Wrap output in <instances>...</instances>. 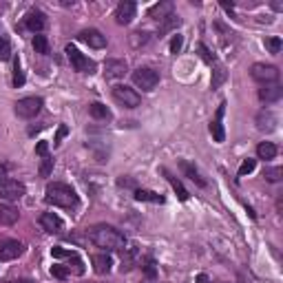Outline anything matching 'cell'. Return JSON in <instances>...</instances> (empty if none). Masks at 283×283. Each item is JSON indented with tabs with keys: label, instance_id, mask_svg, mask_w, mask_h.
<instances>
[{
	"label": "cell",
	"instance_id": "cell-1",
	"mask_svg": "<svg viewBox=\"0 0 283 283\" xmlns=\"http://www.w3.org/2000/svg\"><path fill=\"white\" fill-rule=\"evenodd\" d=\"M91 241L96 243L98 248H104V250H124L126 248V235L113 226L107 224H100L93 226L91 232H88Z\"/></svg>",
	"mask_w": 283,
	"mask_h": 283
},
{
	"label": "cell",
	"instance_id": "cell-2",
	"mask_svg": "<svg viewBox=\"0 0 283 283\" xmlns=\"http://www.w3.org/2000/svg\"><path fill=\"white\" fill-rule=\"evenodd\" d=\"M47 199L49 204L60 208H75L77 206V195L75 191L69 184H62V181H53V184L47 186Z\"/></svg>",
	"mask_w": 283,
	"mask_h": 283
},
{
	"label": "cell",
	"instance_id": "cell-3",
	"mask_svg": "<svg viewBox=\"0 0 283 283\" xmlns=\"http://www.w3.org/2000/svg\"><path fill=\"white\" fill-rule=\"evenodd\" d=\"M66 58H69V62L71 66L77 71V73H88V75H93L96 73V69H98V64L93 62V60H88L84 53H80L77 49L73 47V44H66Z\"/></svg>",
	"mask_w": 283,
	"mask_h": 283
},
{
	"label": "cell",
	"instance_id": "cell-4",
	"mask_svg": "<svg viewBox=\"0 0 283 283\" xmlns=\"http://www.w3.org/2000/svg\"><path fill=\"white\" fill-rule=\"evenodd\" d=\"M133 84L142 91H153L155 86L159 84V73L155 69H148V66H140V69L133 71Z\"/></svg>",
	"mask_w": 283,
	"mask_h": 283
},
{
	"label": "cell",
	"instance_id": "cell-5",
	"mask_svg": "<svg viewBox=\"0 0 283 283\" xmlns=\"http://www.w3.org/2000/svg\"><path fill=\"white\" fill-rule=\"evenodd\" d=\"M113 100L118 104H122L124 109H135L142 104V96L135 91V88L126 86V84H118L113 86Z\"/></svg>",
	"mask_w": 283,
	"mask_h": 283
},
{
	"label": "cell",
	"instance_id": "cell-6",
	"mask_svg": "<svg viewBox=\"0 0 283 283\" xmlns=\"http://www.w3.org/2000/svg\"><path fill=\"white\" fill-rule=\"evenodd\" d=\"M25 193H27V188L18 179H9V177H7V179L0 181V199H5L7 204L22 199V197H25Z\"/></svg>",
	"mask_w": 283,
	"mask_h": 283
},
{
	"label": "cell",
	"instance_id": "cell-7",
	"mask_svg": "<svg viewBox=\"0 0 283 283\" xmlns=\"http://www.w3.org/2000/svg\"><path fill=\"white\" fill-rule=\"evenodd\" d=\"M250 75L252 80L261 82V84H274L279 80V69L274 64H265V62H257L250 66Z\"/></svg>",
	"mask_w": 283,
	"mask_h": 283
},
{
	"label": "cell",
	"instance_id": "cell-8",
	"mask_svg": "<svg viewBox=\"0 0 283 283\" xmlns=\"http://www.w3.org/2000/svg\"><path fill=\"white\" fill-rule=\"evenodd\" d=\"M14 109H16V115H18V118L31 120V118H36V115L40 113L42 100L40 98H22V100H18V102L14 104Z\"/></svg>",
	"mask_w": 283,
	"mask_h": 283
},
{
	"label": "cell",
	"instance_id": "cell-9",
	"mask_svg": "<svg viewBox=\"0 0 283 283\" xmlns=\"http://www.w3.org/2000/svg\"><path fill=\"white\" fill-rule=\"evenodd\" d=\"M135 11H137V5L133 0H122L118 7H115V20H118V25H131L133 18H135Z\"/></svg>",
	"mask_w": 283,
	"mask_h": 283
},
{
	"label": "cell",
	"instance_id": "cell-10",
	"mask_svg": "<svg viewBox=\"0 0 283 283\" xmlns=\"http://www.w3.org/2000/svg\"><path fill=\"white\" fill-rule=\"evenodd\" d=\"M25 246L16 239H3L0 241V261H11V259L20 257Z\"/></svg>",
	"mask_w": 283,
	"mask_h": 283
},
{
	"label": "cell",
	"instance_id": "cell-11",
	"mask_svg": "<svg viewBox=\"0 0 283 283\" xmlns=\"http://www.w3.org/2000/svg\"><path fill=\"white\" fill-rule=\"evenodd\" d=\"M126 71H129L126 60H107V62H104V77H107V80H118V77H124Z\"/></svg>",
	"mask_w": 283,
	"mask_h": 283
},
{
	"label": "cell",
	"instance_id": "cell-12",
	"mask_svg": "<svg viewBox=\"0 0 283 283\" xmlns=\"http://www.w3.org/2000/svg\"><path fill=\"white\" fill-rule=\"evenodd\" d=\"M224 113H226V102H221L219 107H217V113H215L213 122H210V133H213V140L219 142V144L226 140V131H224V124H221Z\"/></svg>",
	"mask_w": 283,
	"mask_h": 283
},
{
	"label": "cell",
	"instance_id": "cell-13",
	"mask_svg": "<svg viewBox=\"0 0 283 283\" xmlns=\"http://www.w3.org/2000/svg\"><path fill=\"white\" fill-rule=\"evenodd\" d=\"M80 38L82 42H86L88 47H93V49H104L107 47V36H104L102 31H98V29H84V31H80Z\"/></svg>",
	"mask_w": 283,
	"mask_h": 283
},
{
	"label": "cell",
	"instance_id": "cell-14",
	"mask_svg": "<svg viewBox=\"0 0 283 283\" xmlns=\"http://www.w3.org/2000/svg\"><path fill=\"white\" fill-rule=\"evenodd\" d=\"M276 115L272 113L270 109H263V111H259V115H257V129L259 131H263V133H272L276 129Z\"/></svg>",
	"mask_w": 283,
	"mask_h": 283
},
{
	"label": "cell",
	"instance_id": "cell-15",
	"mask_svg": "<svg viewBox=\"0 0 283 283\" xmlns=\"http://www.w3.org/2000/svg\"><path fill=\"white\" fill-rule=\"evenodd\" d=\"M40 226L49 232V235H58V232L64 228V221L60 219L55 213H44L40 217Z\"/></svg>",
	"mask_w": 283,
	"mask_h": 283
},
{
	"label": "cell",
	"instance_id": "cell-16",
	"mask_svg": "<svg viewBox=\"0 0 283 283\" xmlns=\"http://www.w3.org/2000/svg\"><path fill=\"white\" fill-rule=\"evenodd\" d=\"M283 96V86L281 84H263V88H259V100L265 104H270V102H279Z\"/></svg>",
	"mask_w": 283,
	"mask_h": 283
},
{
	"label": "cell",
	"instance_id": "cell-17",
	"mask_svg": "<svg viewBox=\"0 0 283 283\" xmlns=\"http://www.w3.org/2000/svg\"><path fill=\"white\" fill-rule=\"evenodd\" d=\"M179 170H181V173H184L191 181H195L199 188H206V179H204L202 173H199V170L195 168V164H191L188 159H179Z\"/></svg>",
	"mask_w": 283,
	"mask_h": 283
},
{
	"label": "cell",
	"instance_id": "cell-18",
	"mask_svg": "<svg viewBox=\"0 0 283 283\" xmlns=\"http://www.w3.org/2000/svg\"><path fill=\"white\" fill-rule=\"evenodd\" d=\"M173 11H175V5L170 3V0H162V3L153 5V7L148 9V16H151L153 20H159V22H162L164 18H168Z\"/></svg>",
	"mask_w": 283,
	"mask_h": 283
},
{
	"label": "cell",
	"instance_id": "cell-19",
	"mask_svg": "<svg viewBox=\"0 0 283 283\" xmlns=\"http://www.w3.org/2000/svg\"><path fill=\"white\" fill-rule=\"evenodd\" d=\"M25 27L33 33H40L44 27H47V20H44V14L42 11H29L25 18Z\"/></svg>",
	"mask_w": 283,
	"mask_h": 283
},
{
	"label": "cell",
	"instance_id": "cell-20",
	"mask_svg": "<svg viewBox=\"0 0 283 283\" xmlns=\"http://www.w3.org/2000/svg\"><path fill=\"white\" fill-rule=\"evenodd\" d=\"M20 213L11 204H0V226H14L18 221Z\"/></svg>",
	"mask_w": 283,
	"mask_h": 283
},
{
	"label": "cell",
	"instance_id": "cell-21",
	"mask_svg": "<svg viewBox=\"0 0 283 283\" xmlns=\"http://www.w3.org/2000/svg\"><path fill=\"white\" fill-rule=\"evenodd\" d=\"M93 268H96L98 274H109L111 268H113V259H111L107 252H100L93 257Z\"/></svg>",
	"mask_w": 283,
	"mask_h": 283
},
{
	"label": "cell",
	"instance_id": "cell-22",
	"mask_svg": "<svg viewBox=\"0 0 283 283\" xmlns=\"http://www.w3.org/2000/svg\"><path fill=\"white\" fill-rule=\"evenodd\" d=\"M88 115H91V118H96V120H102V122L113 120V113H111V109H109V107H104L102 102H93V104H88Z\"/></svg>",
	"mask_w": 283,
	"mask_h": 283
},
{
	"label": "cell",
	"instance_id": "cell-23",
	"mask_svg": "<svg viewBox=\"0 0 283 283\" xmlns=\"http://www.w3.org/2000/svg\"><path fill=\"white\" fill-rule=\"evenodd\" d=\"M33 49H36V53H40V55H49L51 53V44H49V38L47 36H42V33H36L33 36Z\"/></svg>",
	"mask_w": 283,
	"mask_h": 283
},
{
	"label": "cell",
	"instance_id": "cell-24",
	"mask_svg": "<svg viewBox=\"0 0 283 283\" xmlns=\"http://www.w3.org/2000/svg\"><path fill=\"white\" fill-rule=\"evenodd\" d=\"M135 199L137 202H151V204H164V197L157 195L153 191H146V188H137L135 191Z\"/></svg>",
	"mask_w": 283,
	"mask_h": 283
},
{
	"label": "cell",
	"instance_id": "cell-25",
	"mask_svg": "<svg viewBox=\"0 0 283 283\" xmlns=\"http://www.w3.org/2000/svg\"><path fill=\"white\" fill-rule=\"evenodd\" d=\"M276 153H279V148H276L272 142H261V144L257 146L259 159H274V157H276Z\"/></svg>",
	"mask_w": 283,
	"mask_h": 283
},
{
	"label": "cell",
	"instance_id": "cell-26",
	"mask_svg": "<svg viewBox=\"0 0 283 283\" xmlns=\"http://www.w3.org/2000/svg\"><path fill=\"white\" fill-rule=\"evenodd\" d=\"M164 175H166V179L170 181V186H173V191L177 193V197H179V202H186V199H188V191L184 188V184H181V181L177 179V177H173V175H170L168 170H164Z\"/></svg>",
	"mask_w": 283,
	"mask_h": 283
},
{
	"label": "cell",
	"instance_id": "cell-27",
	"mask_svg": "<svg viewBox=\"0 0 283 283\" xmlns=\"http://www.w3.org/2000/svg\"><path fill=\"white\" fill-rule=\"evenodd\" d=\"M179 25H181V18H179V16L170 14L168 18H164L162 22H159V33H168V31L177 29V27H179Z\"/></svg>",
	"mask_w": 283,
	"mask_h": 283
},
{
	"label": "cell",
	"instance_id": "cell-28",
	"mask_svg": "<svg viewBox=\"0 0 283 283\" xmlns=\"http://www.w3.org/2000/svg\"><path fill=\"white\" fill-rule=\"evenodd\" d=\"M142 272L146 274L148 279H155V276H157V263H155L153 257H146L142 261Z\"/></svg>",
	"mask_w": 283,
	"mask_h": 283
},
{
	"label": "cell",
	"instance_id": "cell-29",
	"mask_svg": "<svg viewBox=\"0 0 283 283\" xmlns=\"http://www.w3.org/2000/svg\"><path fill=\"white\" fill-rule=\"evenodd\" d=\"M263 177H265L268 181H272V184H276V181H281V177H283V168H281V166H272V168H265Z\"/></svg>",
	"mask_w": 283,
	"mask_h": 283
},
{
	"label": "cell",
	"instance_id": "cell-30",
	"mask_svg": "<svg viewBox=\"0 0 283 283\" xmlns=\"http://www.w3.org/2000/svg\"><path fill=\"white\" fill-rule=\"evenodd\" d=\"M224 80H226V69L221 64H217V69H215V77H213V88H219L221 84H224Z\"/></svg>",
	"mask_w": 283,
	"mask_h": 283
},
{
	"label": "cell",
	"instance_id": "cell-31",
	"mask_svg": "<svg viewBox=\"0 0 283 283\" xmlns=\"http://www.w3.org/2000/svg\"><path fill=\"white\" fill-rule=\"evenodd\" d=\"M254 166H257V159H243L241 166H239V177H246V175H250L252 170H254Z\"/></svg>",
	"mask_w": 283,
	"mask_h": 283
},
{
	"label": "cell",
	"instance_id": "cell-32",
	"mask_svg": "<svg viewBox=\"0 0 283 283\" xmlns=\"http://www.w3.org/2000/svg\"><path fill=\"white\" fill-rule=\"evenodd\" d=\"M11 58V44L5 36H0V60H9Z\"/></svg>",
	"mask_w": 283,
	"mask_h": 283
},
{
	"label": "cell",
	"instance_id": "cell-33",
	"mask_svg": "<svg viewBox=\"0 0 283 283\" xmlns=\"http://www.w3.org/2000/svg\"><path fill=\"white\" fill-rule=\"evenodd\" d=\"M51 170H53V157H42V164H40V175L42 177H49L51 175Z\"/></svg>",
	"mask_w": 283,
	"mask_h": 283
},
{
	"label": "cell",
	"instance_id": "cell-34",
	"mask_svg": "<svg viewBox=\"0 0 283 283\" xmlns=\"http://www.w3.org/2000/svg\"><path fill=\"white\" fill-rule=\"evenodd\" d=\"M135 254H137V248H129V250H126V257L122 259V270H131Z\"/></svg>",
	"mask_w": 283,
	"mask_h": 283
},
{
	"label": "cell",
	"instance_id": "cell-35",
	"mask_svg": "<svg viewBox=\"0 0 283 283\" xmlns=\"http://www.w3.org/2000/svg\"><path fill=\"white\" fill-rule=\"evenodd\" d=\"M25 84V73H22V69H20V62L16 60V64H14V86H22Z\"/></svg>",
	"mask_w": 283,
	"mask_h": 283
},
{
	"label": "cell",
	"instance_id": "cell-36",
	"mask_svg": "<svg viewBox=\"0 0 283 283\" xmlns=\"http://www.w3.org/2000/svg\"><path fill=\"white\" fill-rule=\"evenodd\" d=\"M265 47L270 49V53H279L283 42H281V38H265Z\"/></svg>",
	"mask_w": 283,
	"mask_h": 283
},
{
	"label": "cell",
	"instance_id": "cell-37",
	"mask_svg": "<svg viewBox=\"0 0 283 283\" xmlns=\"http://www.w3.org/2000/svg\"><path fill=\"white\" fill-rule=\"evenodd\" d=\"M181 47H184V36H179V33H177V36H173V40H170V53H179L181 51Z\"/></svg>",
	"mask_w": 283,
	"mask_h": 283
},
{
	"label": "cell",
	"instance_id": "cell-38",
	"mask_svg": "<svg viewBox=\"0 0 283 283\" xmlns=\"http://www.w3.org/2000/svg\"><path fill=\"white\" fill-rule=\"evenodd\" d=\"M51 274L55 276V279L64 281L66 276H69V270H66V265H51Z\"/></svg>",
	"mask_w": 283,
	"mask_h": 283
},
{
	"label": "cell",
	"instance_id": "cell-39",
	"mask_svg": "<svg viewBox=\"0 0 283 283\" xmlns=\"http://www.w3.org/2000/svg\"><path fill=\"white\" fill-rule=\"evenodd\" d=\"M199 53H202V58L206 60L208 64H217V60H215V55L210 53V49L206 47V44H199Z\"/></svg>",
	"mask_w": 283,
	"mask_h": 283
},
{
	"label": "cell",
	"instance_id": "cell-40",
	"mask_svg": "<svg viewBox=\"0 0 283 283\" xmlns=\"http://www.w3.org/2000/svg\"><path fill=\"white\" fill-rule=\"evenodd\" d=\"M71 250H64V248H51V257H55V259H69L71 257Z\"/></svg>",
	"mask_w": 283,
	"mask_h": 283
},
{
	"label": "cell",
	"instance_id": "cell-41",
	"mask_svg": "<svg viewBox=\"0 0 283 283\" xmlns=\"http://www.w3.org/2000/svg\"><path fill=\"white\" fill-rule=\"evenodd\" d=\"M140 40H142V44H146V40H148V33L146 31L133 33V44H135V47H140Z\"/></svg>",
	"mask_w": 283,
	"mask_h": 283
},
{
	"label": "cell",
	"instance_id": "cell-42",
	"mask_svg": "<svg viewBox=\"0 0 283 283\" xmlns=\"http://www.w3.org/2000/svg\"><path fill=\"white\" fill-rule=\"evenodd\" d=\"M36 155H40V157H47V155H49V144H47V142H38V144H36Z\"/></svg>",
	"mask_w": 283,
	"mask_h": 283
},
{
	"label": "cell",
	"instance_id": "cell-43",
	"mask_svg": "<svg viewBox=\"0 0 283 283\" xmlns=\"http://www.w3.org/2000/svg\"><path fill=\"white\" fill-rule=\"evenodd\" d=\"M66 133H69V129H66L64 124H60V126H58V135H55V140H53V144H55V146H58V144L62 142V137L66 135Z\"/></svg>",
	"mask_w": 283,
	"mask_h": 283
},
{
	"label": "cell",
	"instance_id": "cell-44",
	"mask_svg": "<svg viewBox=\"0 0 283 283\" xmlns=\"http://www.w3.org/2000/svg\"><path fill=\"white\" fill-rule=\"evenodd\" d=\"M3 179H7V166L0 164V181H3Z\"/></svg>",
	"mask_w": 283,
	"mask_h": 283
},
{
	"label": "cell",
	"instance_id": "cell-45",
	"mask_svg": "<svg viewBox=\"0 0 283 283\" xmlns=\"http://www.w3.org/2000/svg\"><path fill=\"white\" fill-rule=\"evenodd\" d=\"M197 283H208V276L206 274H199L197 276Z\"/></svg>",
	"mask_w": 283,
	"mask_h": 283
},
{
	"label": "cell",
	"instance_id": "cell-46",
	"mask_svg": "<svg viewBox=\"0 0 283 283\" xmlns=\"http://www.w3.org/2000/svg\"><path fill=\"white\" fill-rule=\"evenodd\" d=\"M9 283H31V281H9Z\"/></svg>",
	"mask_w": 283,
	"mask_h": 283
}]
</instances>
